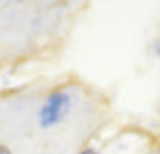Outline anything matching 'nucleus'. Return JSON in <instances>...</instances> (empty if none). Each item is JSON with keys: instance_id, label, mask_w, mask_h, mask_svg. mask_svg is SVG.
Here are the masks:
<instances>
[{"instance_id": "f257e3e1", "label": "nucleus", "mask_w": 160, "mask_h": 154, "mask_svg": "<svg viewBox=\"0 0 160 154\" xmlns=\"http://www.w3.org/2000/svg\"><path fill=\"white\" fill-rule=\"evenodd\" d=\"M70 105H72V100H70V94L67 90L51 92L39 107V125L43 129H51L59 125L68 115Z\"/></svg>"}, {"instance_id": "f03ea898", "label": "nucleus", "mask_w": 160, "mask_h": 154, "mask_svg": "<svg viewBox=\"0 0 160 154\" xmlns=\"http://www.w3.org/2000/svg\"><path fill=\"white\" fill-rule=\"evenodd\" d=\"M78 154H98V152H96L94 148H84L82 152H78Z\"/></svg>"}, {"instance_id": "7ed1b4c3", "label": "nucleus", "mask_w": 160, "mask_h": 154, "mask_svg": "<svg viewBox=\"0 0 160 154\" xmlns=\"http://www.w3.org/2000/svg\"><path fill=\"white\" fill-rule=\"evenodd\" d=\"M158 51H160V49H158Z\"/></svg>"}]
</instances>
